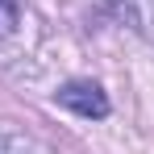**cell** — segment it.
<instances>
[{"mask_svg":"<svg viewBox=\"0 0 154 154\" xmlns=\"http://www.w3.org/2000/svg\"><path fill=\"white\" fill-rule=\"evenodd\" d=\"M54 100L63 104V108H71L75 117H88V121H104L108 117V96H104L100 83H92V79H71V83H63L58 92H54Z\"/></svg>","mask_w":154,"mask_h":154,"instance_id":"1","label":"cell"},{"mask_svg":"<svg viewBox=\"0 0 154 154\" xmlns=\"http://www.w3.org/2000/svg\"><path fill=\"white\" fill-rule=\"evenodd\" d=\"M0 154H38V146L21 133H0Z\"/></svg>","mask_w":154,"mask_h":154,"instance_id":"2","label":"cell"},{"mask_svg":"<svg viewBox=\"0 0 154 154\" xmlns=\"http://www.w3.org/2000/svg\"><path fill=\"white\" fill-rule=\"evenodd\" d=\"M21 21V8H17V0H0V38H8L13 29Z\"/></svg>","mask_w":154,"mask_h":154,"instance_id":"3","label":"cell"}]
</instances>
